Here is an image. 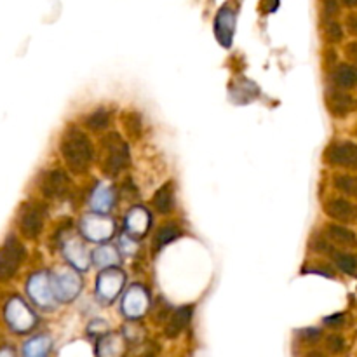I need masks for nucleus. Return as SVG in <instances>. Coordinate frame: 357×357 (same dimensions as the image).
Returning a JSON list of instances; mask_svg holds the SVG:
<instances>
[{
    "label": "nucleus",
    "instance_id": "obj_1",
    "mask_svg": "<svg viewBox=\"0 0 357 357\" xmlns=\"http://www.w3.org/2000/svg\"><path fill=\"white\" fill-rule=\"evenodd\" d=\"M61 153H63L65 162L68 164L72 171L84 173L93 160V145H91L86 134L72 127L63 136Z\"/></svg>",
    "mask_w": 357,
    "mask_h": 357
},
{
    "label": "nucleus",
    "instance_id": "obj_2",
    "mask_svg": "<svg viewBox=\"0 0 357 357\" xmlns=\"http://www.w3.org/2000/svg\"><path fill=\"white\" fill-rule=\"evenodd\" d=\"M25 250L16 237H9L0 250V281L11 279L21 265Z\"/></svg>",
    "mask_w": 357,
    "mask_h": 357
},
{
    "label": "nucleus",
    "instance_id": "obj_3",
    "mask_svg": "<svg viewBox=\"0 0 357 357\" xmlns=\"http://www.w3.org/2000/svg\"><path fill=\"white\" fill-rule=\"evenodd\" d=\"M44 209L39 204H26L19 215V230L25 237L35 239L44 225Z\"/></svg>",
    "mask_w": 357,
    "mask_h": 357
},
{
    "label": "nucleus",
    "instance_id": "obj_4",
    "mask_svg": "<svg viewBox=\"0 0 357 357\" xmlns=\"http://www.w3.org/2000/svg\"><path fill=\"white\" fill-rule=\"evenodd\" d=\"M107 145L108 155L107 159H105V173H107V175H116V173H119L127 162L126 143H124L117 134H112V136L107 140Z\"/></svg>",
    "mask_w": 357,
    "mask_h": 357
},
{
    "label": "nucleus",
    "instance_id": "obj_5",
    "mask_svg": "<svg viewBox=\"0 0 357 357\" xmlns=\"http://www.w3.org/2000/svg\"><path fill=\"white\" fill-rule=\"evenodd\" d=\"M68 183L67 175L60 169H54V171H49L47 175L42 178L41 183V188H42V194L49 199H60L65 197L68 194Z\"/></svg>",
    "mask_w": 357,
    "mask_h": 357
},
{
    "label": "nucleus",
    "instance_id": "obj_6",
    "mask_svg": "<svg viewBox=\"0 0 357 357\" xmlns=\"http://www.w3.org/2000/svg\"><path fill=\"white\" fill-rule=\"evenodd\" d=\"M327 162L342 168H357V145L354 143H335L326 152Z\"/></svg>",
    "mask_w": 357,
    "mask_h": 357
},
{
    "label": "nucleus",
    "instance_id": "obj_7",
    "mask_svg": "<svg viewBox=\"0 0 357 357\" xmlns=\"http://www.w3.org/2000/svg\"><path fill=\"white\" fill-rule=\"evenodd\" d=\"M84 234L93 241H103L113 234V224L107 218H100V216H86L84 218Z\"/></svg>",
    "mask_w": 357,
    "mask_h": 357
},
{
    "label": "nucleus",
    "instance_id": "obj_8",
    "mask_svg": "<svg viewBox=\"0 0 357 357\" xmlns=\"http://www.w3.org/2000/svg\"><path fill=\"white\" fill-rule=\"evenodd\" d=\"M235 28V14L228 8H224L218 12L216 18V35H218L219 44L230 45L232 35Z\"/></svg>",
    "mask_w": 357,
    "mask_h": 357
},
{
    "label": "nucleus",
    "instance_id": "obj_9",
    "mask_svg": "<svg viewBox=\"0 0 357 357\" xmlns=\"http://www.w3.org/2000/svg\"><path fill=\"white\" fill-rule=\"evenodd\" d=\"M326 213L329 218L338 221H354L357 218V208L345 199H333L327 202Z\"/></svg>",
    "mask_w": 357,
    "mask_h": 357
},
{
    "label": "nucleus",
    "instance_id": "obj_10",
    "mask_svg": "<svg viewBox=\"0 0 357 357\" xmlns=\"http://www.w3.org/2000/svg\"><path fill=\"white\" fill-rule=\"evenodd\" d=\"M78 288H80V281L74 272H65L54 279V290L61 300H72L78 293Z\"/></svg>",
    "mask_w": 357,
    "mask_h": 357
},
{
    "label": "nucleus",
    "instance_id": "obj_11",
    "mask_svg": "<svg viewBox=\"0 0 357 357\" xmlns=\"http://www.w3.org/2000/svg\"><path fill=\"white\" fill-rule=\"evenodd\" d=\"M122 281L124 279L120 272H105V274H101L100 281H98V291H100L101 296H105L107 300H112V298H116V294L120 291Z\"/></svg>",
    "mask_w": 357,
    "mask_h": 357
},
{
    "label": "nucleus",
    "instance_id": "obj_12",
    "mask_svg": "<svg viewBox=\"0 0 357 357\" xmlns=\"http://www.w3.org/2000/svg\"><path fill=\"white\" fill-rule=\"evenodd\" d=\"M327 103H329V108H332V112L335 116H347L349 112H352L354 108L357 107L356 101L349 96V94H343V93H329L327 96Z\"/></svg>",
    "mask_w": 357,
    "mask_h": 357
},
{
    "label": "nucleus",
    "instance_id": "obj_13",
    "mask_svg": "<svg viewBox=\"0 0 357 357\" xmlns=\"http://www.w3.org/2000/svg\"><path fill=\"white\" fill-rule=\"evenodd\" d=\"M190 317H192V307H183V309H180L178 312L171 317V321H169L168 327H166V335L171 336V338L180 335V333L188 326Z\"/></svg>",
    "mask_w": 357,
    "mask_h": 357
},
{
    "label": "nucleus",
    "instance_id": "obj_14",
    "mask_svg": "<svg viewBox=\"0 0 357 357\" xmlns=\"http://www.w3.org/2000/svg\"><path fill=\"white\" fill-rule=\"evenodd\" d=\"M327 235L332 241H335L336 244L345 246V248H354L357 244V239L354 235L352 230L345 227H340V225H329L327 227Z\"/></svg>",
    "mask_w": 357,
    "mask_h": 357
},
{
    "label": "nucleus",
    "instance_id": "obj_15",
    "mask_svg": "<svg viewBox=\"0 0 357 357\" xmlns=\"http://www.w3.org/2000/svg\"><path fill=\"white\" fill-rule=\"evenodd\" d=\"M333 80L340 87L357 86V68L350 67V65H340L333 74Z\"/></svg>",
    "mask_w": 357,
    "mask_h": 357
},
{
    "label": "nucleus",
    "instance_id": "obj_16",
    "mask_svg": "<svg viewBox=\"0 0 357 357\" xmlns=\"http://www.w3.org/2000/svg\"><path fill=\"white\" fill-rule=\"evenodd\" d=\"M173 204H175V197H173L171 183H168V185H164L155 194L153 206H155V209L159 213H169L173 209Z\"/></svg>",
    "mask_w": 357,
    "mask_h": 357
},
{
    "label": "nucleus",
    "instance_id": "obj_17",
    "mask_svg": "<svg viewBox=\"0 0 357 357\" xmlns=\"http://www.w3.org/2000/svg\"><path fill=\"white\" fill-rule=\"evenodd\" d=\"M30 294L41 303V305H45V303L51 300V291H49L45 277L37 276L30 281Z\"/></svg>",
    "mask_w": 357,
    "mask_h": 357
},
{
    "label": "nucleus",
    "instance_id": "obj_18",
    "mask_svg": "<svg viewBox=\"0 0 357 357\" xmlns=\"http://www.w3.org/2000/svg\"><path fill=\"white\" fill-rule=\"evenodd\" d=\"M147 216V213L143 209H134L129 216H127L126 227L131 232H134V235H143V232L149 227V218L143 219Z\"/></svg>",
    "mask_w": 357,
    "mask_h": 357
},
{
    "label": "nucleus",
    "instance_id": "obj_19",
    "mask_svg": "<svg viewBox=\"0 0 357 357\" xmlns=\"http://www.w3.org/2000/svg\"><path fill=\"white\" fill-rule=\"evenodd\" d=\"M178 235L180 228L176 227V225H164V227H160L155 234V250H160L162 246L171 242L173 239H176Z\"/></svg>",
    "mask_w": 357,
    "mask_h": 357
},
{
    "label": "nucleus",
    "instance_id": "obj_20",
    "mask_svg": "<svg viewBox=\"0 0 357 357\" xmlns=\"http://www.w3.org/2000/svg\"><path fill=\"white\" fill-rule=\"evenodd\" d=\"M333 260L338 265L340 270H343L349 276H356L357 274V258L352 255L347 253H335L333 255Z\"/></svg>",
    "mask_w": 357,
    "mask_h": 357
},
{
    "label": "nucleus",
    "instance_id": "obj_21",
    "mask_svg": "<svg viewBox=\"0 0 357 357\" xmlns=\"http://www.w3.org/2000/svg\"><path fill=\"white\" fill-rule=\"evenodd\" d=\"M49 342L45 338H35L25 345V357H45Z\"/></svg>",
    "mask_w": 357,
    "mask_h": 357
},
{
    "label": "nucleus",
    "instance_id": "obj_22",
    "mask_svg": "<svg viewBox=\"0 0 357 357\" xmlns=\"http://www.w3.org/2000/svg\"><path fill=\"white\" fill-rule=\"evenodd\" d=\"M335 186L343 192V194H349V195H357V178L356 176H336L335 178Z\"/></svg>",
    "mask_w": 357,
    "mask_h": 357
},
{
    "label": "nucleus",
    "instance_id": "obj_23",
    "mask_svg": "<svg viewBox=\"0 0 357 357\" xmlns=\"http://www.w3.org/2000/svg\"><path fill=\"white\" fill-rule=\"evenodd\" d=\"M108 122H110V116H108L107 110H98V112H94L93 116L87 119V126L94 131L105 129V127L108 126Z\"/></svg>",
    "mask_w": 357,
    "mask_h": 357
},
{
    "label": "nucleus",
    "instance_id": "obj_24",
    "mask_svg": "<svg viewBox=\"0 0 357 357\" xmlns=\"http://www.w3.org/2000/svg\"><path fill=\"white\" fill-rule=\"evenodd\" d=\"M93 204H94V208L101 209V211H103V209L112 208V206H110L112 204V194H110L107 188H100L96 194H94Z\"/></svg>",
    "mask_w": 357,
    "mask_h": 357
},
{
    "label": "nucleus",
    "instance_id": "obj_25",
    "mask_svg": "<svg viewBox=\"0 0 357 357\" xmlns=\"http://www.w3.org/2000/svg\"><path fill=\"white\" fill-rule=\"evenodd\" d=\"M94 260H96L98 265H108L112 260L113 263H116L117 260H119V257H117V253L113 250H110V248H101V250H98L96 253H94Z\"/></svg>",
    "mask_w": 357,
    "mask_h": 357
},
{
    "label": "nucleus",
    "instance_id": "obj_26",
    "mask_svg": "<svg viewBox=\"0 0 357 357\" xmlns=\"http://www.w3.org/2000/svg\"><path fill=\"white\" fill-rule=\"evenodd\" d=\"M326 34L332 41H340L342 39V28H340L338 23H327Z\"/></svg>",
    "mask_w": 357,
    "mask_h": 357
},
{
    "label": "nucleus",
    "instance_id": "obj_27",
    "mask_svg": "<svg viewBox=\"0 0 357 357\" xmlns=\"http://www.w3.org/2000/svg\"><path fill=\"white\" fill-rule=\"evenodd\" d=\"M327 347H329V350H333V352H342L343 340L340 338V336H329V338H327Z\"/></svg>",
    "mask_w": 357,
    "mask_h": 357
},
{
    "label": "nucleus",
    "instance_id": "obj_28",
    "mask_svg": "<svg viewBox=\"0 0 357 357\" xmlns=\"http://www.w3.org/2000/svg\"><path fill=\"white\" fill-rule=\"evenodd\" d=\"M336 9H338V8H336L335 0H327V2H326V12H327V14H333V12H336Z\"/></svg>",
    "mask_w": 357,
    "mask_h": 357
},
{
    "label": "nucleus",
    "instance_id": "obj_29",
    "mask_svg": "<svg viewBox=\"0 0 357 357\" xmlns=\"http://www.w3.org/2000/svg\"><path fill=\"white\" fill-rule=\"evenodd\" d=\"M349 28L357 35V16H350L349 18Z\"/></svg>",
    "mask_w": 357,
    "mask_h": 357
},
{
    "label": "nucleus",
    "instance_id": "obj_30",
    "mask_svg": "<svg viewBox=\"0 0 357 357\" xmlns=\"http://www.w3.org/2000/svg\"><path fill=\"white\" fill-rule=\"evenodd\" d=\"M338 321H342V316H333L329 317V319H326L327 324H333V323H338Z\"/></svg>",
    "mask_w": 357,
    "mask_h": 357
},
{
    "label": "nucleus",
    "instance_id": "obj_31",
    "mask_svg": "<svg viewBox=\"0 0 357 357\" xmlns=\"http://www.w3.org/2000/svg\"><path fill=\"white\" fill-rule=\"evenodd\" d=\"M343 4L349 6V8H354V6H357V0H342Z\"/></svg>",
    "mask_w": 357,
    "mask_h": 357
}]
</instances>
